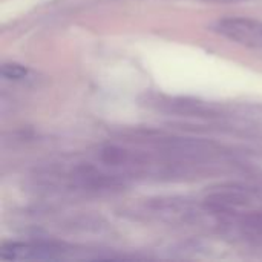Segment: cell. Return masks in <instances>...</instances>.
<instances>
[{
    "label": "cell",
    "mask_w": 262,
    "mask_h": 262,
    "mask_svg": "<svg viewBox=\"0 0 262 262\" xmlns=\"http://www.w3.org/2000/svg\"><path fill=\"white\" fill-rule=\"evenodd\" d=\"M220 221L243 236L262 238V192L233 189L216 195L210 201Z\"/></svg>",
    "instance_id": "cell-1"
},
{
    "label": "cell",
    "mask_w": 262,
    "mask_h": 262,
    "mask_svg": "<svg viewBox=\"0 0 262 262\" xmlns=\"http://www.w3.org/2000/svg\"><path fill=\"white\" fill-rule=\"evenodd\" d=\"M69 250L55 243H11L2 247L3 261H48L63 259Z\"/></svg>",
    "instance_id": "cell-2"
},
{
    "label": "cell",
    "mask_w": 262,
    "mask_h": 262,
    "mask_svg": "<svg viewBox=\"0 0 262 262\" xmlns=\"http://www.w3.org/2000/svg\"><path fill=\"white\" fill-rule=\"evenodd\" d=\"M216 31L246 46L262 49V21L253 18H243V17H233V18H224L216 23Z\"/></svg>",
    "instance_id": "cell-3"
},
{
    "label": "cell",
    "mask_w": 262,
    "mask_h": 262,
    "mask_svg": "<svg viewBox=\"0 0 262 262\" xmlns=\"http://www.w3.org/2000/svg\"><path fill=\"white\" fill-rule=\"evenodd\" d=\"M28 74H29L28 68L17 64V63H6L2 66V75L9 80H20V78H25Z\"/></svg>",
    "instance_id": "cell-4"
},
{
    "label": "cell",
    "mask_w": 262,
    "mask_h": 262,
    "mask_svg": "<svg viewBox=\"0 0 262 262\" xmlns=\"http://www.w3.org/2000/svg\"><path fill=\"white\" fill-rule=\"evenodd\" d=\"M216 2H235V0H216Z\"/></svg>",
    "instance_id": "cell-5"
}]
</instances>
